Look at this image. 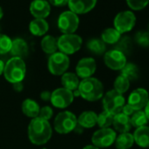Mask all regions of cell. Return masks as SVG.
Listing matches in <instances>:
<instances>
[{"label": "cell", "mask_w": 149, "mask_h": 149, "mask_svg": "<svg viewBox=\"0 0 149 149\" xmlns=\"http://www.w3.org/2000/svg\"><path fill=\"white\" fill-rule=\"evenodd\" d=\"M116 138L117 132L114 129L111 127L99 128L93 133L91 142L92 145L98 148H106L114 144Z\"/></svg>", "instance_id": "9"}, {"label": "cell", "mask_w": 149, "mask_h": 149, "mask_svg": "<svg viewBox=\"0 0 149 149\" xmlns=\"http://www.w3.org/2000/svg\"><path fill=\"white\" fill-rule=\"evenodd\" d=\"M83 149H100V148L95 146L94 145H87V146H85Z\"/></svg>", "instance_id": "44"}, {"label": "cell", "mask_w": 149, "mask_h": 149, "mask_svg": "<svg viewBox=\"0 0 149 149\" xmlns=\"http://www.w3.org/2000/svg\"><path fill=\"white\" fill-rule=\"evenodd\" d=\"M134 111H134L129 104H127L126 103H125V104L124 105V107L122 108V111H121V112H122L123 114H125V115H126V116H128V117H131Z\"/></svg>", "instance_id": "38"}, {"label": "cell", "mask_w": 149, "mask_h": 149, "mask_svg": "<svg viewBox=\"0 0 149 149\" xmlns=\"http://www.w3.org/2000/svg\"><path fill=\"white\" fill-rule=\"evenodd\" d=\"M121 33L118 32L114 27H110L106 28L105 30L103 31L101 34V40L105 43V44H110V45H115L121 38Z\"/></svg>", "instance_id": "26"}, {"label": "cell", "mask_w": 149, "mask_h": 149, "mask_svg": "<svg viewBox=\"0 0 149 149\" xmlns=\"http://www.w3.org/2000/svg\"><path fill=\"white\" fill-rule=\"evenodd\" d=\"M149 100V93L144 88H137L131 92L127 99L129 104L134 111L144 110Z\"/></svg>", "instance_id": "13"}, {"label": "cell", "mask_w": 149, "mask_h": 149, "mask_svg": "<svg viewBox=\"0 0 149 149\" xmlns=\"http://www.w3.org/2000/svg\"><path fill=\"white\" fill-rule=\"evenodd\" d=\"M97 114L92 111H85L80 114L77 118V124L81 125L84 129H90L97 125Z\"/></svg>", "instance_id": "21"}, {"label": "cell", "mask_w": 149, "mask_h": 149, "mask_svg": "<svg viewBox=\"0 0 149 149\" xmlns=\"http://www.w3.org/2000/svg\"><path fill=\"white\" fill-rule=\"evenodd\" d=\"M77 125V118L73 112L64 111L57 114L54 121V128L60 134H68Z\"/></svg>", "instance_id": "4"}, {"label": "cell", "mask_w": 149, "mask_h": 149, "mask_svg": "<svg viewBox=\"0 0 149 149\" xmlns=\"http://www.w3.org/2000/svg\"><path fill=\"white\" fill-rule=\"evenodd\" d=\"M53 114H54L53 109L50 106L46 105V106H43L42 108L40 109V112H39V116L38 117L48 121L53 117Z\"/></svg>", "instance_id": "36"}, {"label": "cell", "mask_w": 149, "mask_h": 149, "mask_svg": "<svg viewBox=\"0 0 149 149\" xmlns=\"http://www.w3.org/2000/svg\"><path fill=\"white\" fill-rule=\"evenodd\" d=\"M40 47L44 53L51 55L57 52V40L52 35H46L40 41Z\"/></svg>", "instance_id": "25"}, {"label": "cell", "mask_w": 149, "mask_h": 149, "mask_svg": "<svg viewBox=\"0 0 149 149\" xmlns=\"http://www.w3.org/2000/svg\"><path fill=\"white\" fill-rule=\"evenodd\" d=\"M97 70V62L92 57H84L81 59L76 66V74L83 79L92 77Z\"/></svg>", "instance_id": "14"}, {"label": "cell", "mask_w": 149, "mask_h": 149, "mask_svg": "<svg viewBox=\"0 0 149 149\" xmlns=\"http://www.w3.org/2000/svg\"><path fill=\"white\" fill-rule=\"evenodd\" d=\"M79 18L78 15L72 13L71 11L63 12L58 18L57 26L59 30L63 34L74 33L79 26Z\"/></svg>", "instance_id": "8"}, {"label": "cell", "mask_w": 149, "mask_h": 149, "mask_svg": "<svg viewBox=\"0 0 149 149\" xmlns=\"http://www.w3.org/2000/svg\"><path fill=\"white\" fill-rule=\"evenodd\" d=\"M74 93L63 87L55 89L51 93L50 102L53 106L59 109H65L74 101Z\"/></svg>", "instance_id": "11"}, {"label": "cell", "mask_w": 149, "mask_h": 149, "mask_svg": "<svg viewBox=\"0 0 149 149\" xmlns=\"http://www.w3.org/2000/svg\"><path fill=\"white\" fill-rule=\"evenodd\" d=\"M5 62L2 61V60H0V76L4 73V69H5Z\"/></svg>", "instance_id": "42"}, {"label": "cell", "mask_w": 149, "mask_h": 149, "mask_svg": "<svg viewBox=\"0 0 149 149\" xmlns=\"http://www.w3.org/2000/svg\"><path fill=\"white\" fill-rule=\"evenodd\" d=\"M13 90L17 92H20L23 91L24 89V86H23V83L20 82V83H16V84H13Z\"/></svg>", "instance_id": "40"}, {"label": "cell", "mask_w": 149, "mask_h": 149, "mask_svg": "<svg viewBox=\"0 0 149 149\" xmlns=\"http://www.w3.org/2000/svg\"><path fill=\"white\" fill-rule=\"evenodd\" d=\"M30 13L35 19H46L51 13V6L47 0H33L30 5Z\"/></svg>", "instance_id": "16"}, {"label": "cell", "mask_w": 149, "mask_h": 149, "mask_svg": "<svg viewBox=\"0 0 149 149\" xmlns=\"http://www.w3.org/2000/svg\"><path fill=\"white\" fill-rule=\"evenodd\" d=\"M130 120H131L132 126H133L135 128H139L141 126L147 125V123L149 121L145 111H144V110L135 111L132 113V115L130 117Z\"/></svg>", "instance_id": "30"}, {"label": "cell", "mask_w": 149, "mask_h": 149, "mask_svg": "<svg viewBox=\"0 0 149 149\" xmlns=\"http://www.w3.org/2000/svg\"><path fill=\"white\" fill-rule=\"evenodd\" d=\"M115 48L118 51H120L121 53H123L125 56L129 55L132 51V47H133V42L132 40L129 37V36H124L121 37L120 40L115 44Z\"/></svg>", "instance_id": "28"}, {"label": "cell", "mask_w": 149, "mask_h": 149, "mask_svg": "<svg viewBox=\"0 0 149 149\" xmlns=\"http://www.w3.org/2000/svg\"><path fill=\"white\" fill-rule=\"evenodd\" d=\"M112 125L114 127L115 132H118L119 133L129 132V131L132 127L131 124L130 117L123 114L122 112L114 115Z\"/></svg>", "instance_id": "17"}, {"label": "cell", "mask_w": 149, "mask_h": 149, "mask_svg": "<svg viewBox=\"0 0 149 149\" xmlns=\"http://www.w3.org/2000/svg\"><path fill=\"white\" fill-rule=\"evenodd\" d=\"M136 24V16L131 11L118 13L113 20L114 28L121 34L132 31Z\"/></svg>", "instance_id": "10"}, {"label": "cell", "mask_w": 149, "mask_h": 149, "mask_svg": "<svg viewBox=\"0 0 149 149\" xmlns=\"http://www.w3.org/2000/svg\"><path fill=\"white\" fill-rule=\"evenodd\" d=\"M125 104V97L114 90L107 91L103 97L104 111H106L112 115L120 113L122 108Z\"/></svg>", "instance_id": "6"}, {"label": "cell", "mask_w": 149, "mask_h": 149, "mask_svg": "<svg viewBox=\"0 0 149 149\" xmlns=\"http://www.w3.org/2000/svg\"><path fill=\"white\" fill-rule=\"evenodd\" d=\"M134 143L142 148L149 147V126L145 125L136 128L132 133Z\"/></svg>", "instance_id": "18"}, {"label": "cell", "mask_w": 149, "mask_h": 149, "mask_svg": "<svg viewBox=\"0 0 149 149\" xmlns=\"http://www.w3.org/2000/svg\"><path fill=\"white\" fill-rule=\"evenodd\" d=\"M69 57L61 52H56L51 54L47 61L49 72L54 76H62L69 67Z\"/></svg>", "instance_id": "7"}, {"label": "cell", "mask_w": 149, "mask_h": 149, "mask_svg": "<svg viewBox=\"0 0 149 149\" xmlns=\"http://www.w3.org/2000/svg\"><path fill=\"white\" fill-rule=\"evenodd\" d=\"M115 146L117 149H130L134 145L133 135L131 132L119 133L115 139Z\"/></svg>", "instance_id": "24"}, {"label": "cell", "mask_w": 149, "mask_h": 149, "mask_svg": "<svg viewBox=\"0 0 149 149\" xmlns=\"http://www.w3.org/2000/svg\"><path fill=\"white\" fill-rule=\"evenodd\" d=\"M29 140L36 146H42L47 143L53 133L52 126L49 121L41 118H32L27 129Z\"/></svg>", "instance_id": "1"}, {"label": "cell", "mask_w": 149, "mask_h": 149, "mask_svg": "<svg viewBox=\"0 0 149 149\" xmlns=\"http://www.w3.org/2000/svg\"><path fill=\"white\" fill-rule=\"evenodd\" d=\"M3 74L6 80L12 84L23 82L26 74V66L24 60L19 57H12L5 64Z\"/></svg>", "instance_id": "3"}, {"label": "cell", "mask_w": 149, "mask_h": 149, "mask_svg": "<svg viewBox=\"0 0 149 149\" xmlns=\"http://www.w3.org/2000/svg\"><path fill=\"white\" fill-rule=\"evenodd\" d=\"M51 93L50 91H44L40 93V99L43 100V101H50V98H51Z\"/></svg>", "instance_id": "39"}, {"label": "cell", "mask_w": 149, "mask_h": 149, "mask_svg": "<svg viewBox=\"0 0 149 149\" xmlns=\"http://www.w3.org/2000/svg\"><path fill=\"white\" fill-rule=\"evenodd\" d=\"M29 47L25 40L21 38H16L13 40L10 52L13 55V57H19L23 59V57H26L27 55Z\"/></svg>", "instance_id": "20"}, {"label": "cell", "mask_w": 149, "mask_h": 149, "mask_svg": "<svg viewBox=\"0 0 149 149\" xmlns=\"http://www.w3.org/2000/svg\"><path fill=\"white\" fill-rule=\"evenodd\" d=\"M21 109L23 113L31 118H37L39 116V112H40V105L39 104L34 101L33 99L31 98H26L23 101L22 105H21Z\"/></svg>", "instance_id": "23"}, {"label": "cell", "mask_w": 149, "mask_h": 149, "mask_svg": "<svg viewBox=\"0 0 149 149\" xmlns=\"http://www.w3.org/2000/svg\"><path fill=\"white\" fill-rule=\"evenodd\" d=\"M61 83L63 88L72 92H74L78 89L80 80H79V77L76 74V73L66 72L61 76Z\"/></svg>", "instance_id": "19"}, {"label": "cell", "mask_w": 149, "mask_h": 149, "mask_svg": "<svg viewBox=\"0 0 149 149\" xmlns=\"http://www.w3.org/2000/svg\"><path fill=\"white\" fill-rule=\"evenodd\" d=\"M120 71L122 76L125 77L130 82L137 80L139 77V68L132 62H126L125 67Z\"/></svg>", "instance_id": "27"}, {"label": "cell", "mask_w": 149, "mask_h": 149, "mask_svg": "<svg viewBox=\"0 0 149 149\" xmlns=\"http://www.w3.org/2000/svg\"><path fill=\"white\" fill-rule=\"evenodd\" d=\"M104 61L106 67L112 70H121L127 62L126 56L117 49H111L104 53Z\"/></svg>", "instance_id": "12"}, {"label": "cell", "mask_w": 149, "mask_h": 149, "mask_svg": "<svg viewBox=\"0 0 149 149\" xmlns=\"http://www.w3.org/2000/svg\"><path fill=\"white\" fill-rule=\"evenodd\" d=\"M83 45V39L74 33L62 34L57 40V47L60 52L66 55L73 54L80 50Z\"/></svg>", "instance_id": "5"}, {"label": "cell", "mask_w": 149, "mask_h": 149, "mask_svg": "<svg viewBox=\"0 0 149 149\" xmlns=\"http://www.w3.org/2000/svg\"><path fill=\"white\" fill-rule=\"evenodd\" d=\"M73 132H74L76 133H78V134H81V133H83V132H84V128H83L81 125H79L77 124V125L76 126V128L74 129Z\"/></svg>", "instance_id": "41"}, {"label": "cell", "mask_w": 149, "mask_h": 149, "mask_svg": "<svg viewBox=\"0 0 149 149\" xmlns=\"http://www.w3.org/2000/svg\"><path fill=\"white\" fill-rule=\"evenodd\" d=\"M148 30H149V26H148ZM148 32H149V31H148Z\"/></svg>", "instance_id": "46"}, {"label": "cell", "mask_w": 149, "mask_h": 149, "mask_svg": "<svg viewBox=\"0 0 149 149\" xmlns=\"http://www.w3.org/2000/svg\"><path fill=\"white\" fill-rule=\"evenodd\" d=\"M49 29L48 23L44 19H34L29 24V31L34 36H43Z\"/></svg>", "instance_id": "22"}, {"label": "cell", "mask_w": 149, "mask_h": 149, "mask_svg": "<svg viewBox=\"0 0 149 149\" xmlns=\"http://www.w3.org/2000/svg\"><path fill=\"white\" fill-rule=\"evenodd\" d=\"M68 2V0H48L49 4L57 7H62V6H67Z\"/></svg>", "instance_id": "37"}, {"label": "cell", "mask_w": 149, "mask_h": 149, "mask_svg": "<svg viewBox=\"0 0 149 149\" xmlns=\"http://www.w3.org/2000/svg\"><path fill=\"white\" fill-rule=\"evenodd\" d=\"M113 118H114V115H112L111 113L106 111H103L97 115V125L100 128H108L111 125H112Z\"/></svg>", "instance_id": "32"}, {"label": "cell", "mask_w": 149, "mask_h": 149, "mask_svg": "<svg viewBox=\"0 0 149 149\" xmlns=\"http://www.w3.org/2000/svg\"><path fill=\"white\" fill-rule=\"evenodd\" d=\"M134 41L142 47H149V32L139 31L135 33Z\"/></svg>", "instance_id": "33"}, {"label": "cell", "mask_w": 149, "mask_h": 149, "mask_svg": "<svg viewBox=\"0 0 149 149\" xmlns=\"http://www.w3.org/2000/svg\"><path fill=\"white\" fill-rule=\"evenodd\" d=\"M12 39L6 34L0 33V54H6L11 51Z\"/></svg>", "instance_id": "34"}, {"label": "cell", "mask_w": 149, "mask_h": 149, "mask_svg": "<svg viewBox=\"0 0 149 149\" xmlns=\"http://www.w3.org/2000/svg\"><path fill=\"white\" fill-rule=\"evenodd\" d=\"M3 16H4V12H3V9H2V7L0 6V19H1L3 18Z\"/></svg>", "instance_id": "45"}, {"label": "cell", "mask_w": 149, "mask_h": 149, "mask_svg": "<svg viewBox=\"0 0 149 149\" xmlns=\"http://www.w3.org/2000/svg\"><path fill=\"white\" fill-rule=\"evenodd\" d=\"M144 111H145V113H146V117H147V118L149 120V100H148V102H147V104H146V107L144 109Z\"/></svg>", "instance_id": "43"}, {"label": "cell", "mask_w": 149, "mask_h": 149, "mask_svg": "<svg viewBox=\"0 0 149 149\" xmlns=\"http://www.w3.org/2000/svg\"><path fill=\"white\" fill-rule=\"evenodd\" d=\"M87 48L95 54H103L106 52V44L101 39H91L87 42Z\"/></svg>", "instance_id": "29"}, {"label": "cell", "mask_w": 149, "mask_h": 149, "mask_svg": "<svg viewBox=\"0 0 149 149\" xmlns=\"http://www.w3.org/2000/svg\"><path fill=\"white\" fill-rule=\"evenodd\" d=\"M77 91L84 100L96 102L104 97V85L97 78H85L80 81Z\"/></svg>", "instance_id": "2"}, {"label": "cell", "mask_w": 149, "mask_h": 149, "mask_svg": "<svg viewBox=\"0 0 149 149\" xmlns=\"http://www.w3.org/2000/svg\"><path fill=\"white\" fill-rule=\"evenodd\" d=\"M125 1L132 11H141L149 4V0H125Z\"/></svg>", "instance_id": "35"}, {"label": "cell", "mask_w": 149, "mask_h": 149, "mask_svg": "<svg viewBox=\"0 0 149 149\" xmlns=\"http://www.w3.org/2000/svg\"><path fill=\"white\" fill-rule=\"evenodd\" d=\"M97 0H68V6L69 11L79 14H85L91 12L97 5Z\"/></svg>", "instance_id": "15"}, {"label": "cell", "mask_w": 149, "mask_h": 149, "mask_svg": "<svg viewBox=\"0 0 149 149\" xmlns=\"http://www.w3.org/2000/svg\"><path fill=\"white\" fill-rule=\"evenodd\" d=\"M130 81L124 76L120 74L119 76H118L114 81L113 84V90L116 91L117 92L124 95L125 92H127V91L130 88Z\"/></svg>", "instance_id": "31"}]
</instances>
